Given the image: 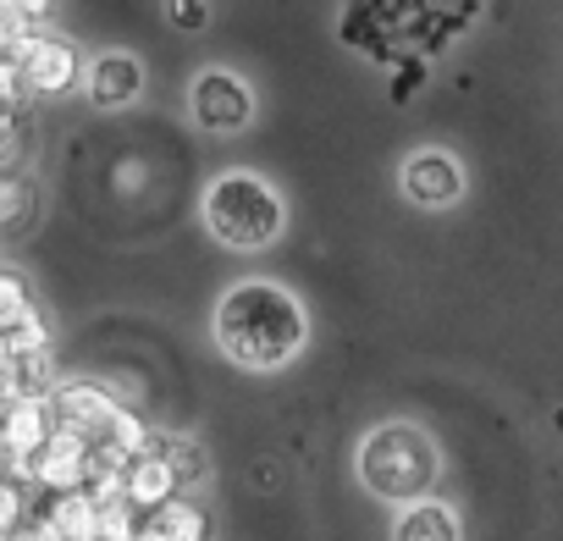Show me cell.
<instances>
[{
    "label": "cell",
    "mask_w": 563,
    "mask_h": 541,
    "mask_svg": "<svg viewBox=\"0 0 563 541\" xmlns=\"http://www.w3.org/2000/svg\"><path fill=\"white\" fill-rule=\"evenodd\" d=\"M305 310L276 283H238L216 305V343L243 371H276L305 349Z\"/></svg>",
    "instance_id": "1"
},
{
    "label": "cell",
    "mask_w": 563,
    "mask_h": 541,
    "mask_svg": "<svg viewBox=\"0 0 563 541\" xmlns=\"http://www.w3.org/2000/svg\"><path fill=\"white\" fill-rule=\"evenodd\" d=\"M205 227L227 249H260L282 232V199L271 183H260L249 172H227L205 188Z\"/></svg>",
    "instance_id": "2"
},
{
    "label": "cell",
    "mask_w": 563,
    "mask_h": 541,
    "mask_svg": "<svg viewBox=\"0 0 563 541\" xmlns=\"http://www.w3.org/2000/svg\"><path fill=\"white\" fill-rule=\"evenodd\" d=\"M360 475L376 497H393V503L420 497L437 481V448L415 426H382L360 448Z\"/></svg>",
    "instance_id": "3"
},
{
    "label": "cell",
    "mask_w": 563,
    "mask_h": 541,
    "mask_svg": "<svg viewBox=\"0 0 563 541\" xmlns=\"http://www.w3.org/2000/svg\"><path fill=\"white\" fill-rule=\"evenodd\" d=\"M188 106H194V122H199L205 133H243L249 117H254V95H249V84H243L238 73H227V67L199 73Z\"/></svg>",
    "instance_id": "4"
},
{
    "label": "cell",
    "mask_w": 563,
    "mask_h": 541,
    "mask_svg": "<svg viewBox=\"0 0 563 541\" xmlns=\"http://www.w3.org/2000/svg\"><path fill=\"white\" fill-rule=\"evenodd\" d=\"M404 194L426 210H442L464 194V166L448 150H420V155L404 161Z\"/></svg>",
    "instance_id": "5"
},
{
    "label": "cell",
    "mask_w": 563,
    "mask_h": 541,
    "mask_svg": "<svg viewBox=\"0 0 563 541\" xmlns=\"http://www.w3.org/2000/svg\"><path fill=\"white\" fill-rule=\"evenodd\" d=\"M78 51H73V40H56V34H40L34 45H29V56H23V84L34 89V95H67L73 84H78Z\"/></svg>",
    "instance_id": "6"
},
{
    "label": "cell",
    "mask_w": 563,
    "mask_h": 541,
    "mask_svg": "<svg viewBox=\"0 0 563 541\" xmlns=\"http://www.w3.org/2000/svg\"><path fill=\"white\" fill-rule=\"evenodd\" d=\"M139 95H144V62H139V56H128V51L95 56V67H89V100H95L100 111H122V106H133Z\"/></svg>",
    "instance_id": "7"
},
{
    "label": "cell",
    "mask_w": 563,
    "mask_h": 541,
    "mask_svg": "<svg viewBox=\"0 0 563 541\" xmlns=\"http://www.w3.org/2000/svg\"><path fill=\"white\" fill-rule=\"evenodd\" d=\"M51 409H56V426H73V431H84V437L106 431L111 415H117V404H111L100 387H89V382L56 387V393H51Z\"/></svg>",
    "instance_id": "8"
},
{
    "label": "cell",
    "mask_w": 563,
    "mask_h": 541,
    "mask_svg": "<svg viewBox=\"0 0 563 541\" xmlns=\"http://www.w3.org/2000/svg\"><path fill=\"white\" fill-rule=\"evenodd\" d=\"M172 486H177L172 459H150V453H139V459L122 470V497H128L133 508H161V503H172Z\"/></svg>",
    "instance_id": "9"
},
{
    "label": "cell",
    "mask_w": 563,
    "mask_h": 541,
    "mask_svg": "<svg viewBox=\"0 0 563 541\" xmlns=\"http://www.w3.org/2000/svg\"><path fill=\"white\" fill-rule=\"evenodd\" d=\"M100 497L73 486V492H56V508H51V525L62 530V541H100L106 525H100Z\"/></svg>",
    "instance_id": "10"
},
{
    "label": "cell",
    "mask_w": 563,
    "mask_h": 541,
    "mask_svg": "<svg viewBox=\"0 0 563 541\" xmlns=\"http://www.w3.org/2000/svg\"><path fill=\"white\" fill-rule=\"evenodd\" d=\"M393 541H459V519H453L448 503H415V508L398 519Z\"/></svg>",
    "instance_id": "11"
},
{
    "label": "cell",
    "mask_w": 563,
    "mask_h": 541,
    "mask_svg": "<svg viewBox=\"0 0 563 541\" xmlns=\"http://www.w3.org/2000/svg\"><path fill=\"white\" fill-rule=\"evenodd\" d=\"M150 536H155V541H199V536H205V519H199L188 503H161Z\"/></svg>",
    "instance_id": "12"
},
{
    "label": "cell",
    "mask_w": 563,
    "mask_h": 541,
    "mask_svg": "<svg viewBox=\"0 0 563 541\" xmlns=\"http://www.w3.org/2000/svg\"><path fill=\"white\" fill-rule=\"evenodd\" d=\"M23 316H34V299H29V283L18 270H0V332L18 327Z\"/></svg>",
    "instance_id": "13"
},
{
    "label": "cell",
    "mask_w": 563,
    "mask_h": 541,
    "mask_svg": "<svg viewBox=\"0 0 563 541\" xmlns=\"http://www.w3.org/2000/svg\"><path fill=\"white\" fill-rule=\"evenodd\" d=\"M29 205H34V188L23 183V177H0V227H12V221H23L29 216Z\"/></svg>",
    "instance_id": "14"
},
{
    "label": "cell",
    "mask_w": 563,
    "mask_h": 541,
    "mask_svg": "<svg viewBox=\"0 0 563 541\" xmlns=\"http://www.w3.org/2000/svg\"><path fill=\"white\" fill-rule=\"evenodd\" d=\"M172 29H183V34H194V29H205V18H210V0H172Z\"/></svg>",
    "instance_id": "15"
},
{
    "label": "cell",
    "mask_w": 563,
    "mask_h": 541,
    "mask_svg": "<svg viewBox=\"0 0 563 541\" xmlns=\"http://www.w3.org/2000/svg\"><path fill=\"white\" fill-rule=\"evenodd\" d=\"M29 84H23V62H12V56H0V106H18V95H23Z\"/></svg>",
    "instance_id": "16"
},
{
    "label": "cell",
    "mask_w": 563,
    "mask_h": 541,
    "mask_svg": "<svg viewBox=\"0 0 563 541\" xmlns=\"http://www.w3.org/2000/svg\"><path fill=\"white\" fill-rule=\"evenodd\" d=\"M166 459H172L177 481H199V453H194L188 442H166Z\"/></svg>",
    "instance_id": "17"
},
{
    "label": "cell",
    "mask_w": 563,
    "mask_h": 541,
    "mask_svg": "<svg viewBox=\"0 0 563 541\" xmlns=\"http://www.w3.org/2000/svg\"><path fill=\"white\" fill-rule=\"evenodd\" d=\"M51 7H56V0H12V12H23V18H34V23H40Z\"/></svg>",
    "instance_id": "18"
},
{
    "label": "cell",
    "mask_w": 563,
    "mask_h": 541,
    "mask_svg": "<svg viewBox=\"0 0 563 541\" xmlns=\"http://www.w3.org/2000/svg\"><path fill=\"white\" fill-rule=\"evenodd\" d=\"M0 541H7V536H0Z\"/></svg>",
    "instance_id": "19"
}]
</instances>
